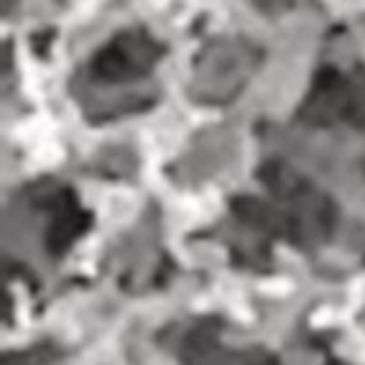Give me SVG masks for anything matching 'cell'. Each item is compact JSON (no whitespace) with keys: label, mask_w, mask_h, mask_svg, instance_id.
<instances>
[{"label":"cell","mask_w":365,"mask_h":365,"mask_svg":"<svg viewBox=\"0 0 365 365\" xmlns=\"http://www.w3.org/2000/svg\"><path fill=\"white\" fill-rule=\"evenodd\" d=\"M156 59V46L153 41L143 38L140 34H123L115 41H110L92 61L95 74L103 79H130L143 74Z\"/></svg>","instance_id":"1"},{"label":"cell","mask_w":365,"mask_h":365,"mask_svg":"<svg viewBox=\"0 0 365 365\" xmlns=\"http://www.w3.org/2000/svg\"><path fill=\"white\" fill-rule=\"evenodd\" d=\"M85 225H87V215L79 207H74V202L61 205L54 222L49 227V248L64 250L79 232L85 230Z\"/></svg>","instance_id":"2"},{"label":"cell","mask_w":365,"mask_h":365,"mask_svg":"<svg viewBox=\"0 0 365 365\" xmlns=\"http://www.w3.org/2000/svg\"><path fill=\"white\" fill-rule=\"evenodd\" d=\"M261 179L268 184V189L276 197H297L302 192L299 187V177L284 164H266L261 171Z\"/></svg>","instance_id":"3"},{"label":"cell","mask_w":365,"mask_h":365,"mask_svg":"<svg viewBox=\"0 0 365 365\" xmlns=\"http://www.w3.org/2000/svg\"><path fill=\"white\" fill-rule=\"evenodd\" d=\"M232 212L243 220V222L256 225V227H266L274 222V212H271L261 200H253V197H237V200L232 202Z\"/></svg>","instance_id":"4"}]
</instances>
